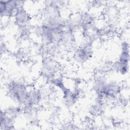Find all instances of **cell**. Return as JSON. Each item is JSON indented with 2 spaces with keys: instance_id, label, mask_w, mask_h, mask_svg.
Instances as JSON below:
<instances>
[{
  "instance_id": "1",
  "label": "cell",
  "mask_w": 130,
  "mask_h": 130,
  "mask_svg": "<svg viewBox=\"0 0 130 130\" xmlns=\"http://www.w3.org/2000/svg\"><path fill=\"white\" fill-rule=\"evenodd\" d=\"M7 93L13 101L24 108L30 107L31 90L22 81L12 80L7 86Z\"/></svg>"
},
{
  "instance_id": "2",
  "label": "cell",
  "mask_w": 130,
  "mask_h": 130,
  "mask_svg": "<svg viewBox=\"0 0 130 130\" xmlns=\"http://www.w3.org/2000/svg\"><path fill=\"white\" fill-rule=\"evenodd\" d=\"M62 23L56 25H50L43 23L39 29L41 37L46 43L58 45L61 33L63 30Z\"/></svg>"
},
{
  "instance_id": "3",
  "label": "cell",
  "mask_w": 130,
  "mask_h": 130,
  "mask_svg": "<svg viewBox=\"0 0 130 130\" xmlns=\"http://www.w3.org/2000/svg\"><path fill=\"white\" fill-rule=\"evenodd\" d=\"M121 90V85L117 82H108L103 89L96 93L98 104H102L104 102L115 101L119 97Z\"/></svg>"
},
{
  "instance_id": "4",
  "label": "cell",
  "mask_w": 130,
  "mask_h": 130,
  "mask_svg": "<svg viewBox=\"0 0 130 130\" xmlns=\"http://www.w3.org/2000/svg\"><path fill=\"white\" fill-rule=\"evenodd\" d=\"M48 2L43 12V23L50 25H56L62 23L59 2Z\"/></svg>"
},
{
  "instance_id": "5",
  "label": "cell",
  "mask_w": 130,
  "mask_h": 130,
  "mask_svg": "<svg viewBox=\"0 0 130 130\" xmlns=\"http://www.w3.org/2000/svg\"><path fill=\"white\" fill-rule=\"evenodd\" d=\"M129 47L126 41L121 44V52L118 60L113 64V68L116 72L121 75L126 74L129 69Z\"/></svg>"
},
{
  "instance_id": "6",
  "label": "cell",
  "mask_w": 130,
  "mask_h": 130,
  "mask_svg": "<svg viewBox=\"0 0 130 130\" xmlns=\"http://www.w3.org/2000/svg\"><path fill=\"white\" fill-rule=\"evenodd\" d=\"M75 31L63 29L57 46L62 47L69 51H75L78 49Z\"/></svg>"
},
{
  "instance_id": "7",
  "label": "cell",
  "mask_w": 130,
  "mask_h": 130,
  "mask_svg": "<svg viewBox=\"0 0 130 130\" xmlns=\"http://www.w3.org/2000/svg\"><path fill=\"white\" fill-rule=\"evenodd\" d=\"M23 2L18 1H1L0 12L2 17H14L18 10L23 6Z\"/></svg>"
},
{
  "instance_id": "8",
  "label": "cell",
  "mask_w": 130,
  "mask_h": 130,
  "mask_svg": "<svg viewBox=\"0 0 130 130\" xmlns=\"http://www.w3.org/2000/svg\"><path fill=\"white\" fill-rule=\"evenodd\" d=\"M41 76L45 79L52 81L55 79L57 74V66L55 62L50 58L43 60L41 68Z\"/></svg>"
},
{
  "instance_id": "9",
  "label": "cell",
  "mask_w": 130,
  "mask_h": 130,
  "mask_svg": "<svg viewBox=\"0 0 130 130\" xmlns=\"http://www.w3.org/2000/svg\"><path fill=\"white\" fill-rule=\"evenodd\" d=\"M93 50L91 44L86 42L79 46L75 54L76 61L79 63H83L89 60L92 56Z\"/></svg>"
},
{
  "instance_id": "10",
  "label": "cell",
  "mask_w": 130,
  "mask_h": 130,
  "mask_svg": "<svg viewBox=\"0 0 130 130\" xmlns=\"http://www.w3.org/2000/svg\"><path fill=\"white\" fill-rule=\"evenodd\" d=\"M13 17L16 25L20 27H25L30 20V16L23 6L20 7Z\"/></svg>"
},
{
  "instance_id": "11",
  "label": "cell",
  "mask_w": 130,
  "mask_h": 130,
  "mask_svg": "<svg viewBox=\"0 0 130 130\" xmlns=\"http://www.w3.org/2000/svg\"><path fill=\"white\" fill-rule=\"evenodd\" d=\"M63 92V100L67 106L70 107L74 105L79 96V92L77 91H72L66 87L62 90Z\"/></svg>"
},
{
  "instance_id": "12",
  "label": "cell",
  "mask_w": 130,
  "mask_h": 130,
  "mask_svg": "<svg viewBox=\"0 0 130 130\" xmlns=\"http://www.w3.org/2000/svg\"><path fill=\"white\" fill-rule=\"evenodd\" d=\"M108 82L106 78L103 75H98L94 79L92 87L95 93L100 92Z\"/></svg>"
},
{
  "instance_id": "13",
  "label": "cell",
  "mask_w": 130,
  "mask_h": 130,
  "mask_svg": "<svg viewBox=\"0 0 130 130\" xmlns=\"http://www.w3.org/2000/svg\"><path fill=\"white\" fill-rule=\"evenodd\" d=\"M15 120H13L7 116L4 111L2 110L1 112V127L0 129H10L14 126Z\"/></svg>"
},
{
  "instance_id": "14",
  "label": "cell",
  "mask_w": 130,
  "mask_h": 130,
  "mask_svg": "<svg viewBox=\"0 0 130 130\" xmlns=\"http://www.w3.org/2000/svg\"><path fill=\"white\" fill-rule=\"evenodd\" d=\"M20 105L17 106H10L7 108L5 110H4L8 117L15 120V119L20 114L22 111V108Z\"/></svg>"
}]
</instances>
